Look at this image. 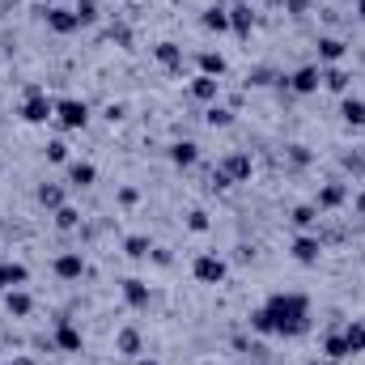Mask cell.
Listing matches in <instances>:
<instances>
[{
  "instance_id": "obj_15",
  "label": "cell",
  "mask_w": 365,
  "mask_h": 365,
  "mask_svg": "<svg viewBox=\"0 0 365 365\" xmlns=\"http://www.w3.org/2000/svg\"><path fill=\"white\" fill-rule=\"evenodd\" d=\"M225 13H230V30H234L238 38H251V26H255L251 9H247V4H234V9H225Z\"/></svg>"
},
{
  "instance_id": "obj_1",
  "label": "cell",
  "mask_w": 365,
  "mask_h": 365,
  "mask_svg": "<svg viewBox=\"0 0 365 365\" xmlns=\"http://www.w3.org/2000/svg\"><path fill=\"white\" fill-rule=\"evenodd\" d=\"M264 323H268V336H284V340H297L310 331V302L306 293H293V289H280L272 293L264 306Z\"/></svg>"
},
{
  "instance_id": "obj_44",
  "label": "cell",
  "mask_w": 365,
  "mask_h": 365,
  "mask_svg": "<svg viewBox=\"0 0 365 365\" xmlns=\"http://www.w3.org/2000/svg\"><path fill=\"white\" fill-rule=\"evenodd\" d=\"M310 365H336V361H310Z\"/></svg>"
},
{
  "instance_id": "obj_33",
  "label": "cell",
  "mask_w": 365,
  "mask_h": 365,
  "mask_svg": "<svg viewBox=\"0 0 365 365\" xmlns=\"http://www.w3.org/2000/svg\"><path fill=\"white\" fill-rule=\"evenodd\" d=\"M187 230H191V234H208V212H204V208H191V212H187Z\"/></svg>"
},
{
  "instance_id": "obj_19",
  "label": "cell",
  "mask_w": 365,
  "mask_h": 365,
  "mask_svg": "<svg viewBox=\"0 0 365 365\" xmlns=\"http://www.w3.org/2000/svg\"><path fill=\"white\" fill-rule=\"evenodd\" d=\"M323 353H327V361H344V357H353L344 331H327V336H323Z\"/></svg>"
},
{
  "instance_id": "obj_45",
  "label": "cell",
  "mask_w": 365,
  "mask_h": 365,
  "mask_svg": "<svg viewBox=\"0 0 365 365\" xmlns=\"http://www.w3.org/2000/svg\"><path fill=\"white\" fill-rule=\"evenodd\" d=\"M268 4H280V0H268Z\"/></svg>"
},
{
  "instance_id": "obj_18",
  "label": "cell",
  "mask_w": 365,
  "mask_h": 365,
  "mask_svg": "<svg viewBox=\"0 0 365 365\" xmlns=\"http://www.w3.org/2000/svg\"><path fill=\"white\" fill-rule=\"evenodd\" d=\"M153 56H158V64H162V68H170V73H179V68H182V47H179V43H158V47H153Z\"/></svg>"
},
{
  "instance_id": "obj_6",
  "label": "cell",
  "mask_w": 365,
  "mask_h": 365,
  "mask_svg": "<svg viewBox=\"0 0 365 365\" xmlns=\"http://www.w3.org/2000/svg\"><path fill=\"white\" fill-rule=\"evenodd\" d=\"M221 170L230 175V182H247V179H251V170H255V166H251V153L234 149V153H225V158H221Z\"/></svg>"
},
{
  "instance_id": "obj_24",
  "label": "cell",
  "mask_w": 365,
  "mask_h": 365,
  "mask_svg": "<svg viewBox=\"0 0 365 365\" xmlns=\"http://www.w3.org/2000/svg\"><path fill=\"white\" fill-rule=\"evenodd\" d=\"M93 179H98L93 162H68V187H90Z\"/></svg>"
},
{
  "instance_id": "obj_22",
  "label": "cell",
  "mask_w": 365,
  "mask_h": 365,
  "mask_svg": "<svg viewBox=\"0 0 365 365\" xmlns=\"http://www.w3.org/2000/svg\"><path fill=\"white\" fill-rule=\"evenodd\" d=\"M344 195H349V187H344V182H327V187L319 191L314 208H319V212H323V208H336V204H344Z\"/></svg>"
},
{
  "instance_id": "obj_38",
  "label": "cell",
  "mask_w": 365,
  "mask_h": 365,
  "mask_svg": "<svg viewBox=\"0 0 365 365\" xmlns=\"http://www.w3.org/2000/svg\"><path fill=\"white\" fill-rule=\"evenodd\" d=\"M119 204H136V187H123L119 191Z\"/></svg>"
},
{
  "instance_id": "obj_31",
  "label": "cell",
  "mask_w": 365,
  "mask_h": 365,
  "mask_svg": "<svg viewBox=\"0 0 365 365\" xmlns=\"http://www.w3.org/2000/svg\"><path fill=\"white\" fill-rule=\"evenodd\" d=\"M43 153H47V162H51V166H68V145H64V140H47V149H43Z\"/></svg>"
},
{
  "instance_id": "obj_5",
  "label": "cell",
  "mask_w": 365,
  "mask_h": 365,
  "mask_svg": "<svg viewBox=\"0 0 365 365\" xmlns=\"http://www.w3.org/2000/svg\"><path fill=\"white\" fill-rule=\"evenodd\" d=\"M289 255H293L302 268H314V264H319V255H323V242H319L314 234H297V238L289 242Z\"/></svg>"
},
{
  "instance_id": "obj_2",
  "label": "cell",
  "mask_w": 365,
  "mask_h": 365,
  "mask_svg": "<svg viewBox=\"0 0 365 365\" xmlns=\"http://www.w3.org/2000/svg\"><path fill=\"white\" fill-rule=\"evenodd\" d=\"M21 123H47V119H56V102L47 98V93L38 90V86H30L26 90V102H21Z\"/></svg>"
},
{
  "instance_id": "obj_16",
  "label": "cell",
  "mask_w": 365,
  "mask_h": 365,
  "mask_svg": "<svg viewBox=\"0 0 365 365\" xmlns=\"http://www.w3.org/2000/svg\"><path fill=\"white\" fill-rule=\"evenodd\" d=\"M4 310H9L13 319H26V314L34 310V302H30L26 289H9V293H4Z\"/></svg>"
},
{
  "instance_id": "obj_20",
  "label": "cell",
  "mask_w": 365,
  "mask_h": 365,
  "mask_svg": "<svg viewBox=\"0 0 365 365\" xmlns=\"http://www.w3.org/2000/svg\"><path fill=\"white\" fill-rule=\"evenodd\" d=\"M200 26H204L208 34H225V30H230V13L212 4V9H204V17H200Z\"/></svg>"
},
{
  "instance_id": "obj_29",
  "label": "cell",
  "mask_w": 365,
  "mask_h": 365,
  "mask_svg": "<svg viewBox=\"0 0 365 365\" xmlns=\"http://www.w3.org/2000/svg\"><path fill=\"white\" fill-rule=\"evenodd\" d=\"M204 123H208V128H230V123H234V110H225V106L212 102V106L204 110Z\"/></svg>"
},
{
  "instance_id": "obj_43",
  "label": "cell",
  "mask_w": 365,
  "mask_h": 365,
  "mask_svg": "<svg viewBox=\"0 0 365 365\" xmlns=\"http://www.w3.org/2000/svg\"><path fill=\"white\" fill-rule=\"evenodd\" d=\"M357 17L365 21V0H357Z\"/></svg>"
},
{
  "instance_id": "obj_39",
  "label": "cell",
  "mask_w": 365,
  "mask_h": 365,
  "mask_svg": "<svg viewBox=\"0 0 365 365\" xmlns=\"http://www.w3.org/2000/svg\"><path fill=\"white\" fill-rule=\"evenodd\" d=\"M284 4H289V9H293V13H297V17H302V13H306V9H310V4H306V0H284Z\"/></svg>"
},
{
  "instance_id": "obj_14",
  "label": "cell",
  "mask_w": 365,
  "mask_h": 365,
  "mask_svg": "<svg viewBox=\"0 0 365 365\" xmlns=\"http://www.w3.org/2000/svg\"><path fill=\"white\" fill-rule=\"evenodd\" d=\"M170 162H175L179 170H191V166L200 162V145H195V140H179V145H170Z\"/></svg>"
},
{
  "instance_id": "obj_11",
  "label": "cell",
  "mask_w": 365,
  "mask_h": 365,
  "mask_svg": "<svg viewBox=\"0 0 365 365\" xmlns=\"http://www.w3.org/2000/svg\"><path fill=\"white\" fill-rule=\"evenodd\" d=\"M314 47H319V64H327V68H331V64H340V60H344V51H349L336 34H323Z\"/></svg>"
},
{
  "instance_id": "obj_7",
  "label": "cell",
  "mask_w": 365,
  "mask_h": 365,
  "mask_svg": "<svg viewBox=\"0 0 365 365\" xmlns=\"http://www.w3.org/2000/svg\"><path fill=\"white\" fill-rule=\"evenodd\" d=\"M319 86H323V68L319 64H306V68H297L289 77V90L293 93H319Z\"/></svg>"
},
{
  "instance_id": "obj_23",
  "label": "cell",
  "mask_w": 365,
  "mask_h": 365,
  "mask_svg": "<svg viewBox=\"0 0 365 365\" xmlns=\"http://www.w3.org/2000/svg\"><path fill=\"white\" fill-rule=\"evenodd\" d=\"M115 353H123V357H140V331H136V327H123V331L115 336Z\"/></svg>"
},
{
  "instance_id": "obj_26",
  "label": "cell",
  "mask_w": 365,
  "mask_h": 365,
  "mask_svg": "<svg viewBox=\"0 0 365 365\" xmlns=\"http://www.w3.org/2000/svg\"><path fill=\"white\" fill-rule=\"evenodd\" d=\"M289 221H293V225H297L302 234H310V225L319 221V208H314V204H297V208L289 212Z\"/></svg>"
},
{
  "instance_id": "obj_8",
  "label": "cell",
  "mask_w": 365,
  "mask_h": 365,
  "mask_svg": "<svg viewBox=\"0 0 365 365\" xmlns=\"http://www.w3.org/2000/svg\"><path fill=\"white\" fill-rule=\"evenodd\" d=\"M149 280H140V276H128L123 280V302L132 306V310H149Z\"/></svg>"
},
{
  "instance_id": "obj_27",
  "label": "cell",
  "mask_w": 365,
  "mask_h": 365,
  "mask_svg": "<svg viewBox=\"0 0 365 365\" xmlns=\"http://www.w3.org/2000/svg\"><path fill=\"white\" fill-rule=\"evenodd\" d=\"M323 90H331V93H349V73L344 68H323Z\"/></svg>"
},
{
  "instance_id": "obj_34",
  "label": "cell",
  "mask_w": 365,
  "mask_h": 365,
  "mask_svg": "<svg viewBox=\"0 0 365 365\" xmlns=\"http://www.w3.org/2000/svg\"><path fill=\"white\" fill-rule=\"evenodd\" d=\"M77 17H81V26H90L93 17H98V0H77V9H73Z\"/></svg>"
},
{
  "instance_id": "obj_13",
  "label": "cell",
  "mask_w": 365,
  "mask_h": 365,
  "mask_svg": "<svg viewBox=\"0 0 365 365\" xmlns=\"http://www.w3.org/2000/svg\"><path fill=\"white\" fill-rule=\"evenodd\" d=\"M187 90H191V98H195V102H208V106H212V102H217V93H221V81H217V77H204V73H200V77H195V81H191Z\"/></svg>"
},
{
  "instance_id": "obj_35",
  "label": "cell",
  "mask_w": 365,
  "mask_h": 365,
  "mask_svg": "<svg viewBox=\"0 0 365 365\" xmlns=\"http://www.w3.org/2000/svg\"><path fill=\"white\" fill-rule=\"evenodd\" d=\"M247 81H251V86H272V68H255Z\"/></svg>"
},
{
  "instance_id": "obj_32",
  "label": "cell",
  "mask_w": 365,
  "mask_h": 365,
  "mask_svg": "<svg viewBox=\"0 0 365 365\" xmlns=\"http://www.w3.org/2000/svg\"><path fill=\"white\" fill-rule=\"evenodd\" d=\"M77 221H81V212H77V208H68V204H64V208H56V225H60V230H77Z\"/></svg>"
},
{
  "instance_id": "obj_4",
  "label": "cell",
  "mask_w": 365,
  "mask_h": 365,
  "mask_svg": "<svg viewBox=\"0 0 365 365\" xmlns=\"http://www.w3.org/2000/svg\"><path fill=\"white\" fill-rule=\"evenodd\" d=\"M191 272H195L200 284H221V280L230 276V264H225L221 255H200V259L191 264Z\"/></svg>"
},
{
  "instance_id": "obj_17",
  "label": "cell",
  "mask_w": 365,
  "mask_h": 365,
  "mask_svg": "<svg viewBox=\"0 0 365 365\" xmlns=\"http://www.w3.org/2000/svg\"><path fill=\"white\" fill-rule=\"evenodd\" d=\"M340 115H344V123H349V128H365V98L344 93V102H340Z\"/></svg>"
},
{
  "instance_id": "obj_42",
  "label": "cell",
  "mask_w": 365,
  "mask_h": 365,
  "mask_svg": "<svg viewBox=\"0 0 365 365\" xmlns=\"http://www.w3.org/2000/svg\"><path fill=\"white\" fill-rule=\"evenodd\" d=\"M357 212H365V191L357 195Z\"/></svg>"
},
{
  "instance_id": "obj_3",
  "label": "cell",
  "mask_w": 365,
  "mask_h": 365,
  "mask_svg": "<svg viewBox=\"0 0 365 365\" xmlns=\"http://www.w3.org/2000/svg\"><path fill=\"white\" fill-rule=\"evenodd\" d=\"M56 123L68 128V132H77V128L90 123V106H86L81 98H60V102H56Z\"/></svg>"
},
{
  "instance_id": "obj_36",
  "label": "cell",
  "mask_w": 365,
  "mask_h": 365,
  "mask_svg": "<svg viewBox=\"0 0 365 365\" xmlns=\"http://www.w3.org/2000/svg\"><path fill=\"white\" fill-rule=\"evenodd\" d=\"M13 289V280H9V264H0V293H9Z\"/></svg>"
},
{
  "instance_id": "obj_21",
  "label": "cell",
  "mask_w": 365,
  "mask_h": 365,
  "mask_svg": "<svg viewBox=\"0 0 365 365\" xmlns=\"http://www.w3.org/2000/svg\"><path fill=\"white\" fill-rule=\"evenodd\" d=\"M195 64H200L204 77H225V56H221V51H200Z\"/></svg>"
},
{
  "instance_id": "obj_25",
  "label": "cell",
  "mask_w": 365,
  "mask_h": 365,
  "mask_svg": "<svg viewBox=\"0 0 365 365\" xmlns=\"http://www.w3.org/2000/svg\"><path fill=\"white\" fill-rule=\"evenodd\" d=\"M344 331V340H349V353L357 357V353H365V319H353L349 327H340Z\"/></svg>"
},
{
  "instance_id": "obj_28",
  "label": "cell",
  "mask_w": 365,
  "mask_h": 365,
  "mask_svg": "<svg viewBox=\"0 0 365 365\" xmlns=\"http://www.w3.org/2000/svg\"><path fill=\"white\" fill-rule=\"evenodd\" d=\"M38 204L43 208H64V187L60 182H43L38 187Z\"/></svg>"
},
{
  "instance_id": "obj_37",
  "label": "cell",
  "mask_w": 365,
  "mask_h": 365,
  "mask_svg": "<svg viewBox=\"0 0 365 365\" xmlns=\"http://www.w3.org/2000/svg\"><path fill=\"white\" fill-rule=\"evenodd\" d=\"M306 162H310V153H306V149L297 145V149H293V166H306Z\"/></svg>"
},
{
  "instance_id": "obj_10",
  "label": "cell",
  "mask_w": 365,
  "mask_h": 365,
  "mask_svg": "<svg viewBox=\"0 0 365 365\" xmlns=\"http://www.w3.org/2000/svg\"><path fill=\"white\" fill-rule=\"evenodd\" d=\"M56 276H60V280H81V276H86V259H81V251H64V255L56 259Z\"/></svg>"
},
{
  "instance_id": "obj_40",
  "label": "cell",
  "mask_w": 365,
  "mask_h": 365,
  "mask_svg": "<svg viewBox=\"0 0 365 365\" xmlns=\"http://www.w3.org/2000/svg\"><path fill=\"white\" fill-rule=\"evenodd\" d=\"M9 365H34V361H30V357H13Z\"/></svg>"
},
{
  "instance_id": "obj_9",
  "label": "cell",
  "mask_w": 365,
  "mask_h": 365,
  "mask_svg": "<svg viewBox=\"0 0 365 365\" xmlns=\"http://www.w3.org/2000/svg\"><path fill=\"white\" fill-rule=\"evenodd\" d=\"M47 26H51L56 34H77V30H81V17H77L73 9H47Z\"/></svg>"
},
{
  "instance_id": "obj_41",
  "label": "cell",
  "mask_w": 365,
  "mask_h": 365,
  "mask_svg": "<svg viewBox=\"0 0 365 365\" xmlns=\"http://www.w3.org/2000/svg\"><path fill=\"white\" fill-rule=\"evenodd\" d=\"M136 365H162V361H153V357H136Z\"/></svg>"
},
{
  "instance_id": "obj_30",
  "label": "cell",
  "mask_w": 365,
  "mask_h": 365,
  "mask_svg": "<svg viewBox=\"0 0 365 365\" xmlns=\"http://www.w3.org/2000/svg\"><path fill=\"white\" fill-rule=\"evenodd\" d=\"M123 251H128L132 259H145V255L153 251V242H149L145 234H132V238H123Z\"/></svg>"
},
{
  "instance_id": "obj_12",
  "label": "cell",
  "mask_w": 365,
  "mask_h": 365,
  "mask_svg": "<svg viewBox=\"0 0 365 365\" xmlns=\"http://www.w3.org/2000/svg\"><path fill=\"white\" fill-rule=\"evenodd\" d=\"M81 344H86L81 331H77L68 319H60V327H56V349H60V353H81Z\"/></svg>"
}]
</instances>
